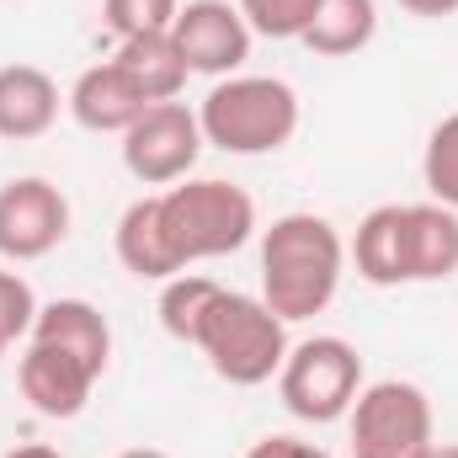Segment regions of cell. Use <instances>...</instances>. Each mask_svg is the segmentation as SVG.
<instances>
[{"instance_id": "f1b7e54d", "label": "cell", "mask_w": 458, "mask_h": 458, "mask_svg": "<svg viewBox=\"0 0 458 458\" xmlns=\"http://www.w3.org/2000/svg\"><path fill=\"white\" fill-rule=\"evenodd\" d=\"M0 357H5V342H0Z\"/></svg>"}, {"instance_id": "52a82bcc", "label": "cell", "mask_w": 458, "mask_h": 458, "mask_svg": "<svg viewBox=\"0 0 458 458\" xmlns=\"http://www.w3.org/2000/svg\"><path fill=\"white\" fill-rule=\"evenodd\" d=\"M203 155V123L187 102H155L123 133V171L139 187H176Z\"/></svg>"}, {"instance_id": "6da1fadb", "label": "cell", "mask_w": 458, "mask_h": 458, "mask_svg": "<svg viewBox=\"0 0 458 458\" xmlns=\"http://www.w3.org/2000/svg\"><path fill=\"white\" fill-rule=\"evenodd\" d=\"M346 277V240L320 214H283L261 229V304L272 315L315 320L331 310Z\"/></svg>"}, {"instance_id": "4fadbf2b", "label": "cell", "mask_w": 458, "mask_h": 458, "mask_svg": "<svg viewBox=\"0 0 458 458\" xmlns=\"http://www.w3.org/2000/svg\"><path fill=\"white\" fill-rule=\"evenodd\" d=\"M59 81L38 64H0V139H43L59 123Z\"/></svg>"}, {"instance_id": "83f0119b", "label": "cell", "mask_w": 458, "mask_h": 458, "mask_svg": "<svg viewBox=\"0 0 458 458\" xmlns=\"http://www.w3.org/2000/svg\"><path fill=\"white\" fill-rule=\"evenodd\" d=\"M427 458H458V443H454V448H432Z\"/></svg>"}, {"instance_id": "ac0fdd59", "label": "cell", "mask_w": 458, "mask_h": 458, "mask_svg": "<svg viewBox=\"0 0 458 458\" xmlns=\"http://www.w3.org/2000/svg\"><path fill=\"white\" fill-rule=\"evenodd\" d=\"M458 272V214L443 203H411V283H443Z\"/></svg>"}, {"instance_id": "8fae6325", "label": "cell", "mask_w": 458, "mask_h": 458, "mask_svg": "<svg viewBox=\"0 0 458 458\" xmlns=\"http://www.w3.org/2000/svg\"><path fill=\"white\" fill-rule=\"evenodd\" d=\"M346 261L373 288L411 283V203H378L373 214H362V225L346 245Z\"/></svg>"}, {"instance_id": "cb8c5ba5", "label": "cell", "mask_w": 458, "mask_h": 458, "mask_svg": "<svg viewBox=\"0 0 458 458\" xmlns=\"http://www.w3.org/2000/svg\"><path fill=\"white\" fill-rule=\"evenodd\" d=\"M245 458H331L320 443H310V437H293V432H267V437H256Z\"/></svg>"}, {"instance_id": "277c9868", "label": "cell", "mask_w": 458, "mask_h": 458, "mask_svg": "<svg viewBox=\"0 0 458 458\" xmlns=\"http://www.w3.org/2000/svg\"><path fill=\"white\" fill-rule=\"evenodd\" d=\"M198 352L208 357V368L234 384V389H256V384H272L283 357H288V320L272 315L261 299L250 293H234V288H219L214 310L203 315L198 326Z\"/></svg>"}, {"instance_id": "5b68a950", "label": "cell", "mask_w": 458, "mask_h": 458, "mask_svg": "<svg viewBox=\"0 0 458 458\" xmlns=\"http://www.w3.org/2000/svg\"><path fill=\"white\" fill-rule=\"evenodd\" d=\"M277 394L288 405V416L310 421V427H331L346 421L352 400L362 394V357L346 336H310V342L288 346L283 368H277Z\"/></svg>"}, {"instance_id": "7402d4cb", "label": "cell", "mask_w": 458, "mask_h": 458, "mask_svg": "<svg viewBox=\"0 0 458 458\" xmlns=\"http://www.w3.org/2000/svg\"><path fill=\"white\" fill-rule=\"evenodd\" d=\"M234 5H240V16L256 38H277V43L299 38L310 11H315V0H234Z\"/></svg>"}, {"instance_id": "8992f818", "label": "cell", "mask_w": 458, "mask_h": 458, "mask_svg": "<svg viewBox=\"0 0 458 458\" xmlns=\"http://www.w3.org/2000/svg\"><path fill=\"white\" fill-rule=\"evenodd\" d=\"M352 458H427L432 443V400L411 378H378L362 384V394L346 411Z\"/></svg>"}, {"instance_id": "4316f807", "label": "cell", "mask_w": 458, "mask_h": 458, "mask_svg": "<svg viewBox=\"0 0 458 458\" xmlns=\"http://www.w3.org/2000/svg\"><path fill=\"white\" fill-rule=\"evenodd\" d=\"M117 458H171V454H160V448H123Z\"/></svg>"}, {"instance_id": "9a60e30c", "label": "cell", "mask_w": 458, "mask_h": 458, "mask_svg": "<svg viewBox=\"0 0 458 458\" xmlns=\"http://www.w3.org/2000/svg\"><path fill=\"white\" fill-rule=\"evenodd\" d=\"M113 64L133 81V91H139L149 107H155V102H182V86H187V75H192L171 32H149V38L117 43Z\"/></svg>"}, {"instance_id": "ba28073f", "label": "cell", "mask_w": 458, "mask_h": 458, "mask_svg": "<svg viewBox=\"0 0 458 458\" xmlns=\"http://www.w3.org/2000/svg\"><path fill=\"white\" fill-rule=\"evenodd\" d=\"M70 240V198L48 176H11L0 187V256L43 261Z\"/></svg>"}, {"instance_id": "3957f363", "label": "cell", "mask_w": 458, "mask_h": 458, "mask_svg": "<svg viewBox=\"0 0 458 458\" xmlns=\"http://www.w3.org/2000/svg\"><path fill=\"white\" fill-rule=\"evenodd\" d=\"M198 123L225 155H277L299 133V91L277 75H225L198 102Z\"/></svg>"}, {"instance_id": "30bf717a", "label": "cell", "mask_w": 458, "mask_h": 458, "mask_svg": "<svg viewBox=\"0 0 458 458\" xmlns=\"http://www.w3.org/2000/svg\"><path fill=\"white\" fill-rule=\"evenodd\" d=\"M16 384H21V400L48 416V421H75L86 405H91V389L102 384L97 368H86L75 352L54 342H32L27 336V352L16 362Z\"/></svg>"}, {"instance_id": "484cf974", "label": "cell", "mask_w": 458, "mask_h": 458, "mask_svg": "<svg viewBox=\"0 0 458 458\" xmlns=\"http://www.w3.org/2000/svg\"><path fill=\"white\" fill-rule=\"evenodd\" d=\"M0 458H64V454L48 448V443H16V448H5Z\"/></svg>"}, {"instance_id": "44dd1931", "label": "cell", "mask_w": 458, "mask_h": 458, "mask_svg": "<svg viewBox=\"0 0 458 458\" xmlns=\"http://www.w3.org/2000/svg\"><path fill=\"white\" fill-rule=\"evenodd\" d=\"M182 0H102V27L117 43L128 38H149V32H171Z\"/></svg>"}, {"instance_id": "e0dca14e", "label": "cell", "mask_w": 458, "mask_h": 458, "mask_svg": "<svg viewBox=\"0 0 458 458\" xmlns=\"http://www.w3.org/2000/svg\"><path fill=\"white\" fill-rule=\"evenodd\" d=\"M113 250L123 261V272H133L139 283H171L176 267L165 256V240H160V214H155V198H139L123 208L113 234Z\"/></svg>"}, {"instance_id": "5bb4252c", "label": "cell", "mask_w": 458, "mask_h": 458, "mask_svg": "<svg viewBox=\"0 0 458 458\" xmlns=\"http://www.w3.org/2000/svg\"><path fill=\"white\" fill-rule=\"evenodd\" d=\"M32 342L64 346L97 373H107V362H113V326L91 299H48L32 320Z\"/></svg>"}, {"instance_id": "7a4b0ae2", "label": "cell", "mask_w": 458, "mask_h": 458, "mask_svg": "<svg viewBox=\"0 0 458 458\" xmlns=\"http://www.w3.org/2000/svg\"><path fill=\"white\" fill-rule=\"evenodd\" d=\"M155 214H160V240H165V256L176 272L234 256L256 234L250 192L234 182H219V176H187V182L155 192Z\"/></svg>"}, {"instance_id": "2e32d148", "label": "cell", "mask_w": 458, "mask_h": 458, "mask_svg": "<svg viewBox=\"0 0 458 458\" xmlns=\"http://www.w3.org/2000/svg\"><path fill=\"white\" fill-rule=\"evenodd\" d=\"M378 32V5L373 0H315L299 43L320 59H346L357 48H368Z\"/></svg>"}, {"instance_id": "9c48e42d", "label": "cell", "mask_w": 458, "mask_h": 458, "mask_svg": "<svg viewBox=\"0 0 458 458\" xmlns=\"http://www.w3.org/2000/svg\"><path fill=\"white\" fill-rule=\"evenodd\" d=\"M171 38H176V48H182L192 75L225 81V75L245 70L256 32L245 27L240 5H229V0H187L176 11V21H171Z\"/></svg>"}, {"instance_id": "d6986e66", "label": "cell", "mask_w": 458, "mask_h": 458, "mask_svg": "<svg viewBox=\"0 0 458 458\" xmlns=\"http://www.w3.org/2000/svg\"><path fill=\"white\" fill-rule=\"evenodd\" d=\"M214 299H219V283L203 277V272H176L171 283H160V326H165V336L192 346L203 315L214 310Z\"/></svg>"}, {"instance_id": "d4e9b609", "label": "cell", "mask_w": 458, "mask_h": 458, "mask_svg": "<svg viewBox=\"0 0 458 458\" xmlns=\"http://www.w3.org/2000/svg\"><path fill=\"white\" fill-rule=\"evenodd\" d=\"M411 16H427V21H437V16H454L458 0H400Z\"/></svg>"}, {"instance_id": "7c38bea8", "label": "cell", "mask_w": 458, "mask_h": 458, "mask_svg": "<svg viewBox=\"0 0 458 458\" xmlns=\"http://www.w3.org/2000/svg\"><path fill=\"white\" fill-rule=\"evenodd\" d=\"M64 107L70 117L86 128V133H128V123L144 113L149 102L133 91V81L117 70L113 59H102V64H91V70H81L75 75V86H70V97H64Z\"/></svg>"}, {"instance_id": "ffe728a7", "label": "cell", "mask_w": 458, "mask_h": 458, "mask_svg": "<svg viewBox=\"0 0 458 458\" xmlns=\"http://www.w3.org/2000/svg\"><path fill=\"white\" fill-rule=\"evenodd\" d=\"M421 182L432 192V203L458 214V113H448L427 133V155H421Z\"/></svg>"}, {"instance_id": "603a6c76", "label": "cell", "mask_w": 458, "mask_h": 458, "mask_svg": "<svg viewBox=\"0 0 458 458\" xmlns=\"http://www.w3.org/2000/svg\"><path fill=\"white\" fill-rule=\"evenodd\" d=\"M38 293H32V283L27 277H16V272H0V342H27L32 336V320H38Z\"/></svg>"}]
</instances>
